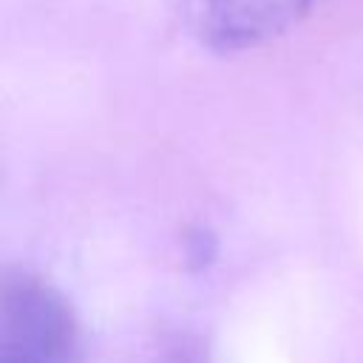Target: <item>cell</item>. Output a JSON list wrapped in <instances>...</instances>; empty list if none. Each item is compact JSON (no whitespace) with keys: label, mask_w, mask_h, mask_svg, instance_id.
Wrapping results in <instances>:
<instances>
[{"label":"cell","mask_w":363,"mask_h":363,"mask_svg":"<svg viewBox=\"0 0 363 363\" xmlns=\"http://www.w3.org/2000/svg\"><path fill=\"white\" fill-rule=\"evenodd\" d=\"M82 326L45 278L17 269L0 289V363H82Z\"/></svg>","instance_id":"6da1fadb"},{"label":"cell","mask_w":363,"mask_h":363,"mask_svg":"<svg viewBox=\"0 0 363 363\" xmlns=\"http://www.w3.org/2000/svg\"><path fill=\"white\" fill-rule=\"evenodd\" d=\"M309 9L312 0H190V23L204 45L233 54L284 37Z\"/></svg>","instance_id":"7a4b0ae2"}]
</instances>
